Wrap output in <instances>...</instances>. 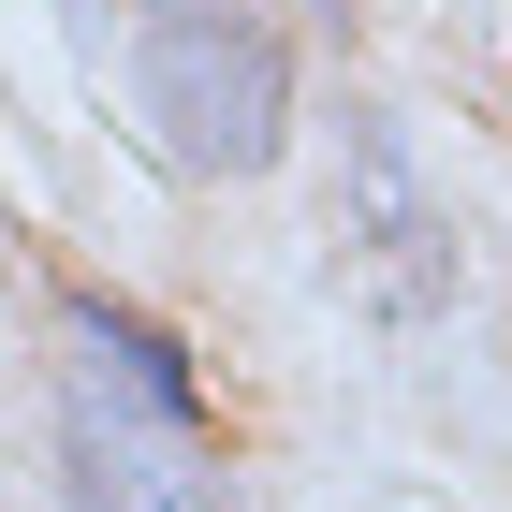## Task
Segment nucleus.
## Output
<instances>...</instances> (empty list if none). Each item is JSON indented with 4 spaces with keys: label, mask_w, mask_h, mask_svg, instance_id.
Wrapping results in <instances>:
<instances>
[{
    "label": "nucleus",
    "mask_w": 512,
    "mask_h": 512,
    "mask_svg": "<svg viewBox=\"0 0 512 512\" xmlns=\"http://www.w3.org/2000/svg\"><path fill=\"white\" fill-rule=\"evenodd\" d=\"M74 454H88V512H220V469H205V381L161 322L74 308Z\"/></svg>",
    "instance_id": "nucleus-1"
},
{
    "label": "nucleus",
    "mask_w": 512,
    "mask_h": 512,
    "mask_svg": "<svg viewBox=\"0 0 512 512\" xmlns=\"http://www.w3.org/2000/svg\"><path fill=\"white\" fill-rule=\"evenodd\" d=\"M147 118L191 176H264L278 161V118H293V44H278L264 0H147Z\"/></svg>",
    "instance_id": "nucleus-2"
},
{
    "label": "nucleus",
    "mask_w": 512,
    "mask_h": 512,
    "mask_svg": "<svg viewBox=\"0 0 512 512\" xmlns=\"http://www.w3.org/2000/svg\"><path fill=\"white\" fill-rule=\"evenodd\" d=\"M337 235H352V264L381 278V308H395V322H425V308H439L454 249H439V205H425V176H410V147H395L381 118L352 132V220H337Z\"/></svg>",
    "instance_id": "nucleus-3"
},
{
    "label": "nucleus",
    "mask_w": 512,
    "mask_h": 512,
    "mask_svg": "<svg viewBox=\"0 0 512 512\" xmlns=\"http://www.w3.org/2000/svg\"><path fill=\"white\" fill-rule=\"evenodd\" d=\"M59 15H74V30H103V15H118V0H59Z\"/></svg>",
    "instance_id": "nucleus-4"
}]
</instances>
